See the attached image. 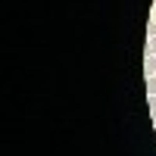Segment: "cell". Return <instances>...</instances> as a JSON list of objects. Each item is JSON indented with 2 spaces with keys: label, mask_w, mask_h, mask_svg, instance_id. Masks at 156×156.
<instances>
[{
  "label": "cell",
  "mask_w": 156,
  "mask_h": 156,
  "mask_svg": "<svg viewBox=\"0 0 156 156\" xmlns=\"http://www.w3.org/2000/svg\"><path fill=\"white\" fill-rule=\"evenodd\" d=\"M144 75H147V78L156 75V56H147V59H144Z\"/></svg>",
  "instance_id": "obj_1"
},
{
  "label": "cell",
  "mask_w": 156,
  "mask_h": 156,
  "mask_svg": "<svg viewBox=\"0 0 156 156\" xmlns=\"http://www.w3.org/2000/svg\"><path fill=\"white\" fill-rule=\"evenodd\" d=\"M147 97H156V75L147 78Z\"/></svg>",
  "instance_id": "obj_2"
},
{
  "label": "cell",
  "mask_w": 156,
  "mask_h": 156,
  "mask_svg": "<svg viewBox=\"0 0 156 156\" xmlns=\"http://www.w3.org/2000/svg\"><path fill=\"white\" fill-rule=\"evenodd\" d=\"M147 56H156V34L147 41Z\"/></svg>",
  "instance_id": "obj_3"
},
{
  "label": "cell",
  "mask_w": 156,
  "mask_h": 156,
  "mask_svg": "<svg viewBox=\"0 0 156 156\" xmlns=\"http://www.w3.org/2000/svg\"><path fill=\"white\" fill-rule=\"evenodd\" d=\"M153 125H156V122H153Z\"/></svg>",
  "instance_id": "obj_4"
}]
</instances>
